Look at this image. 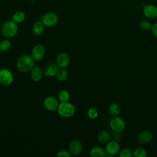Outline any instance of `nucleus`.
I'll return each instance as SVG.
<instances>
[{
	"mask_svg": "<svg viewBox=\"0 0 157 157\" xmlns=\"http://www.w3.org/2000/svg\"><path fill=\"white\" fill-rule=\"evenodd\" d=\"M35 66V60L31 55H23L20 56L17 61V69L21 72H28Z\"/></svg>",
	"mask_w": 157,
	"mask_h": 157,
	"instance_id": "1",
	"label": "nucleus"
},
{
	"mask_svg": "<svg viewBox=\"0 0 157 157\" xmlns=\"http://www.w3.org/2000/svg\"><path fill=\"white\" fill-rule=\"evenodd\" d=\"M1 31L2 34L6 38H12L17 36L18 31V26L12 20L6 21L1 26Z\"/></svg>",
	"mask_w": 157,
	"mask_h": 157,
	"instance_id": "2",
	"label": "nucleus"
},
{
	"mask_svg": "<svg viewBox=\"0 0 157 157\" xmlns=\"http://www.w3.org/2000/svg\"><path fill=\"white\" fill-rule=\"evenodd\" d=\"M76 109L75 105L71 102H61L57 108L58 114L63 118L72 117L75 113Z\"/></svg>",
	"mask_w": 157,
	"mask_h": 157,
	"instance_id": "3",
	"label": "nucleus"
},
{
	"mask_svg": "<svg viewBox=\"0 0 157 157\" xmlns=\"http://www.w3.org/2000/svg\"><path fill=\"white\" fill-rule=\"evenodd\" d=\"M40 21L46 27H53L58 21V16L56 13L53 12H46L41 17Z\"/></svg>",
	"mask_w": 157,
	"mask_h": 157,
	"instance_id": "4",
	"label": "nucleus"
},
{
	"mask_svg": "<svg viewBox=\"0 0 157 157\" xmlns=\"http://www.w3.org/2000/svg\"><path fill=\"white\" fill-rule=\"evenodd\" d=\"M109 125L111 129L113 132H121L124 131L126 127V124L124 120L118 116L113 117L110 120Z\"/></svg>",
	"mask_w": 157,
	"mask_h": 157,
	"instance_id": "5",
	"label": "nucleus"
},
{
	"mask_svg": "<svg viewBox=\"0 0 157 157\" xmlns=\"http://www.w3.org/2000/svg\"><path fill=\"white\" fill-rule=\"evenodd\" d=\"M13 81V75L12 72L6 69H0V83L4 86L10 85Z\"/></svg>",
	"mask_w": 157,
	"mask_h": 157,
	"instance_id": "6",
	"label": "nucleus"
},
{
	"mask_svg": "<svg viewBox=\"0 0 157 157\" xmlns=\"http://www.w3.org/2000/svg\"><path fill=\"white\" fill-rule=\"evenodd\" d=\"M45 50L44 47L41 44H36L31 50V56L35 61H41L45 55Z\"/></svg>",
	"mask_w": 157,
	"mask_h": 157,
	"instance_id": "7",
	"label": "nucleus"
},
{
	"mask_svg": "<svg viewBox=\"0 0 157 157\" xmlns=\"http://www.w3.org/2000/svg\"><path fill=\"white\" fill-rule=\"evenodd\" d=\"M44 107L49 111H55L57 110L59 102L58 99L54 96H47L44 100Z\"/></svg>",
	"mask_w": 157,
	"mask_h": 157,
	"instance_id": "8",
	"label": "nucleus"
},
{
	"mask_svg": "<svg viewBox=\"0 0 157 157\" xmlns=\"http://www.w3.org/2000/svg\"><path fill=\"white\" fill-rule=\"evenodd\" d=\"M105 151L107 154L111 156L117 155L120 151V144L118 141L115 140H109L105 146Z\"/></svg>",
	"mask_w": 157,
	"mask_h": 157,
	"instance_id": "9",
	"label": "nucleus"
},
{
	"mask_svg": "<svg viewBox=\"0 0 157 157\" xmlns=\"http://www.w3.org/2000/svg\"><path fill=\"white\" fill-rule=\"evenodd\" d=\"M143 13L147 18L154 19L156 18L157 6L151 4L145 5L143 8Z\"/></svg>",
	"mask_w": 157,
	"mask_h": 157,
	"instance_id": "10",
	"label": "nucleus"
},
{
	"mask_svg": "<svg viewBox=\"0 0 157 157\" xmlns=\"http://www.w3.org/2000/svg\"><path fill=\"white\" fill-rule=\"evenodd\" d=\"M56 63L59 68H66L70 63V57L66 53L61 52L56 56Z\"/></svg>",
	"mask_w": 157,
	"mask_h": 157,
	"instance_id": "11",
	"label": "nucleus"
},
{
	"mask_svg": "<svg viewBox=\"0 0 157 157\" xmlns=\"http://www.w3.org/2000/svg\"><path fill=\"white\" fill-rule=\"evenodd\" d=\"M83 150V146L80 141L78 140H73L69 144V151L72 155H80Z\"/></svg>",
	"mask_w": 157,
	"mask_h": 157,
	"instance_id": "12",
	"label": "nucleus"
},
{
	"mask_svg": "<svg viewBox=\"0 0 157 157\" xmlns=\"http://www.w3.org/2000/svg\"><path fill=\"white\" fill-rule=\"evenodd\" d=\"M59 71V67L56 63H50L46 69L44 71V75L47 77H53L56 76V74Z\"/></svg>",
	"mask_w": 157,
	"mask_h": 157,
	"instance_id": "13",
	"label": "nucleus"
},
{
	"mask_svg": "<svg viewBox=\"0 0 157 157\" xmlns=\"http://www.w3.org/2000/svg\"><path fill=\"white\" fill-rule=\"evenodd\" d=\"M138 140L140 144H147L153 139V134L149 131H143L138 136Z\"/></svg>",
	"mask_w": 157,
	"mask_h": 157,
	"instance_id": "14",
	"label": "nucleus"
},
{
	"mask_svg": "<svg viewBox=\"0 0 157 157\" xmlns=\"http://www.w3.org/2000/svg\"><path fill=\"white\" fill-rule=\"evenodd\" d=\"M42 75V71L37 66H35L31 71V78L35 82H38L41 80Z\"/></svg>",
	"mask_w": 157,
	"mask_h": 157,
	"instance_id": "15",
	"label": "nucleus"
},
{
	"mask_svg": "<svg viewBox=\"0 0 157 157\" xmlns=\"http://www.w3.org/2000/svg\"><path fill=\"white\" fill-rule=\"evenodd\" d=\"M90 154L92 157H104L106 155V151L101 147L96 146L91 148Z\"/></svg>",
	"mask_w": 157,
	"mask_h": 157,
	"instance_id": "16",
	"label": "nucleus"
},
{
	"mask_svg": "<svg viewBox=\"0 0 157 157\" xmlns=\"http://www.w3.org/2000/svg\"><path fill=\"white\" fill-rule=\"evenodd\" d=\"M26 19V14L24 12L21 10L16 11L13 13L12 17V20L17 24L23 23Z\"/></svg>",
	"mask_w": 157,
	"mask_h": 157,
	"instance_id": "17",
	"label": "nucleus"
},
{
	"mask_svg": "<svg viewBox=\"0 0 157 157\" xmlns=\"http://www.w3.org/2000/svg\"><path fill=\"white\" fill-rule=\"evenodd\" d=\"M44 28L45 26L40 20L36 21L33 26V31L34 34L40 36L44 33Z\"/></svg>",
	"mask_w": 157,
	"mask_h": 157,
	"instance_id": "18",
	"label": "nucleus"
},
{
	"mask_svg": "<svg viewBox=\"0 0 157 157\" xmlns=\"http://www.w3.org/2000/svg\"><path fill=\"white\" fill-rule=\"evenodd\" d=\"M111 138L110 133L107 131H102L98 135V140L102 144H107Z\"/></svg>",
	"mask_w": 157,
	"mask_h": 157,
	"instance_id": "19",
	"label": "nucleus"
},
{
	"mask_svg": "<svg viewBox=\"0 0 157 157\" xmlns=\"http://www.w3.org/2000/svg\"><path fill=\"white\" fill-rule=\"evenodd\" d=\"M109 112L110 113V114L111 115H112L113 117H115V116H118V115L120 113V107L118 104H117V103H112L108 108Z\"/></svg>",
	"mask_w": 157,
	"mask_h": 157,
	"instance_id": "20",
	"label": "nucleus"
},
{
	"mask_svg": "<svg viewBox=\"0 0 157 157\" xmlns=\"http://www.w3.org/2000/svg\"><path fill=\"white\" fill-rule=\"evenodd\" d=\"M70 93L67 90H61L58 94V99L61 102H67L70 99Z\"/></svg>",
	"mask_w": 157,
	"mask_h": 157,
	"instance_id": "21",
	"label": "nucleus"
},
{
	"mask_svg": "<svg viewBox=\"0 0 157 157\" xmlns=\"http://www.w3.org/2000/svg\"><path fill=\"white\" fill-rule=\"evenodd\" d=\"M68 72L64 68H61L60 70L58 71L56 74L57 79L60 82H63L66 80L67 78Z\"/></svg>",
	"mask_w": 157,
	"mask_h": 157,
	"instance_id": "22",
	"label": "nucleus"
},
{
	"mask_svg": "<svg viewBox=\"0 0 157 157\" xmlns=\"http://www.w3.org/2000/svg\"><path fill=\"white\" fill-rule=\"evenodd\" d=\"M11 46L12 44L9 40H3L0 42V50L1 52H6L11 48Z\"/></svg>",
	"mask_w": 157,
	"mask_h": 157,
	"instance_id": "23",
	"label": "nucleus"
},
{
	"mask_svg": "<svg viewBox=\"0 0 157 157\" xmlns=\"http://www.w3.org/2000/svg\"><path fill=\"white\" fill-rule=\"evenodd\" d=\"M147 155V151L142 148H136L132 152V156L134 157H145Z\"/></svg>",
	"mask_w": 157,
	"mask_h": 157,
	"instance_id": "24",
	"label": "nucleus"
},
{
	"mask_svg": "<svg viewBox=\"0 0 157 157\" xmlns=\"http://www.w3.org/2000/svg\"><path fill=\"white\" fill-rule=\"evenodd\" d=\"M118 156L120 157H132V152L130 149L128 148H124L119 151Z\"/></svg>",
	"mask_w": 157,
	"mask_h": 157,
	"instance_id": "25",
	"label": "nucleus"
},
{
	"mask_svg": "<svg viewBox=\"0 0 157 157\" xmlns=\"http://www.w3.org/2000/svg\"><path fill=\"white\" fill-rule=\"evenodd\" d=\"M139 26H140V28L144 31L151 30V27H152L151 23L147 20H143V21H140Z\"/></svg>",
	"mask_w": 157,
	"mask_h": 157,
	"instance_id": "26",
	"label": "nucleus"
},
{
	"mask_svg": "<svg viewBox=\"0 0 157 157\" xmlns=\"http://www.w3.org/2000/svg\"><path fill=\"white\" fill-rule=\"evenodd\" d=\"M88 117L92 120L96 119L98 116V110L94 108H90L87 112Z\"/></svg>",
	"mask_w": 157,
	"mask_h": 157,
	"instance_id": "27",
	"label": "nucleus"
},
{
	"mask_svg": "<svg viewBox=\"0 0 157 157\" xmlns=\"http://www.w3.org/2000/svg\"><path fill=\"white\" fill-rule=\"evenodd\" d=\"M71 153H70L69 151L62 150L57 152L56 156L58 157H71Z\"/></svg>",
	"mask_w": 157,
	"mask_h": 157,
	"instance_id": "28",
	"label": "nucleus"
},
{
	"mask_svg": "<svg viewBox=\"0 0 157 157\" xmlns=\"http://www.w3.org/2000/svg\"><path fill=\"white\" fill-rule=\"evenodd\" d=\"M112 137H113V140L118 141V142L121 140L123 139V137H122L121 133L119 132H114L113 134H112Z\"/></svg>",
	"mask_w": 157,
	"mask_h": 157,
	"instance_id": "29",
	"label": "nucleus"
},
{
	"mask_svg": "<svg viewBox=\"0 0 157 157\" xmlns=\"http://www.w3.org/2000/svg\"><path fill=\"white\" fill-rule=\"evenodd\" d=\"M151 31L153 34L156 37H157V23H155V24H153V25H152Z\"/></svg>",
	"mask_w": 157,
	"mask_h": 157,
	"instance_id": "30",
	"label": "nucleus"
},
{
	"mask_svg": "<svg viewBox=\"0 0 157 157\" xmlns=\"http://www.w3.org/2000/svg\"><path fill=\"white\" fill-rule=\"evenodd\" d=\"M29 1H31V2H34V1H36V0H29Z\"/></svg>",
	"mask_w": 157,
	"mask_h": 157,
	"instance_id": "31",
	"label": "nucleus"
},
{
	"mask_svg": "<svg viewBox=\"0 0 157 157\" xmlns=\"http://www.w3.org/2000/svg\"><path fill=\"white\" fill-rule=\"evenodd\" d=\"M1 50H0V53H1Z\"/></svg>",
	"mask_w": 157,
	"mask_h": 157,
	"instance_id": "32",
	"label": "nucleus"
}]
</instances>
